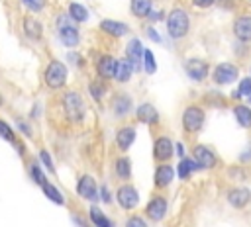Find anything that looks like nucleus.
<instances>
[{
	"instance_id": "obj_25",
	"label": "nucleus",
	"mask_w": 251,
	"mask_h": 227,
	"mask_svg": "<svg viewBox=\"0 0 251 227\" xmlns=\"http://www.w3.org/2000/svg\"><path fill=\"white\" fill-rule=\"evenodd\" d=\"M114 174L122 182H127L131 178V160L126 155L116 157V160H114Z\"/></svg>"
},
{
	"instance_id": "obj_40",
	"label": "nucleus",
	"mask_w": 251,
	"mask_h": 227,
	"mask_svg": "<svg viewBox=\"0 0 251 227\" xmlns=\"http://www.w3.org/2000/svg\"><path fill=\"white\" fill-rule=\"evenodd\" d=\"M22 2H24V6L29 8L31 12H39V10H43V6H45V0H22Z\"/></svg>"
},
{
	"instance_id": "obj_5",
	"label": "nucleus",
	"mask_w": 251,
	"mask_h": 227,
	"mask_svg": "<svg viewBox=\"0 0 251 227\" xmlns=\"http://www.w3.org/2000/svg\"><path fill=\"white\" fill-rule=\"evenodd\" d=\"M57 29H59V39L67 49H75L80 43V31L76 29L75 22L69 18V14H59L57 16Z\"/></svg>"
},
{
	"instance_id": "obj_11",
	"label": "nucleus",
	"mask_w": 251,
	"mask_h": 227,
	"mask_svg": "<svg viewBox=\"0 0 251 227\" xmlns=\"http://www.w3.org/2000/svg\"><path fill=\"white\" fill-rule=\"evenodd\" d=\"M76 194L82 198V200H88V202H96L100 198V188L94 180L92 174H80L78 180H76Z\"/></svg>"
},
{
	"instance_id": "obj_42",
	"label": "nucleus",
	"mask_w": 251,
	"mask_h": 227,
	"mask_svg": "<svg viewBox=\"0 0 251 227\" xmlns=\"http://www.w3.org/2000/svg\"><path fill=\"white\" fill-rule=\"evenodd\" d=\"M190 2H192V6L198 8V10H206V8H212V6L216 4V0H190Z\"/></svg>"
},
{
	"instance_id": "obj_21",
	"label": "nucleus",
	"mask_w": 251,
	"mask_h": 227,
	"mask_svg": "<svg viewBox=\"0 0 251 227\" xmlns=\"http://www.w3.org/2000/svg\"><path fill=\"white\" fill-rule=\"evenodd\" d=\"M98 27H100V31H104L106 35L118 37V39L124 37V35H127V31H129L127 23L118 22V20H102V22L98 23Z\"/></svg>"
},
{
	"instance_id": "obj_46",
	"label": "nucleus",
	"mask_w": 251,
	"mask_h": 227,
	"mask_svg": "<svg viewBox=\"0 0 251 227\" xmlns=\"http://www.w3.org/2000/svg\"><path fill=\"white\" fill-rule=\"evenodd\" d=\"M216 4H218V6H222V8L231 10V8L235 6V0H216Z\"/></svg>"
},
{
	"instance_id": "obj_29",
	"label": "nucleus",
	"mask_w": 251,
	"mask_h": 227,
	"mask_svg": "<svg viewBox=\"0 0 251 227\" xmlns=\"http://www.w3.org/2000/svg\"><path fill=\"white\" fill-rule=\"evenodd\" d=\"M153 10V0H129V12L135 18H147Z\"/></svg>"
},
{
	"instance_id": "obj_9",
	"label": "nucleus",
	"mask_w": 251,
	"mask_h": 227,
	"mask_svg": "<svg viewBox=\"0 0 251 227\" xmlns=\"http://www.w3.org/2000/svg\"><path fill=\"white\" fill-rule=\"evenodd\" d=\"M169 211V202L161 194H153L145 205V217L151 221H163Z\"/></svg>"
},
{
	"instance_id": "obj_50",
	"label": "nucleus",
	"mask_w": 251,
	"mask_h": 227,
	"mask_svg": "<svg viewBox=\"0 0 251 227\" xmlns=\"http://www.w3.org/2000/svg\"><path fill=\"white\" fill-rule=\"evenodd\" d=\"M4 106V96H2V92H0V108Z\"/></svg>"
},
{
	"instance_id": "obj_6",
	"label": "nucleus",
	"mask_w": 251,
	"mask_h": 227,
	"mask_svg": "<svg viewBox=\"0 0 251 227\" xmlns=\"http://www.w3.org/2000/svg\"><path fill=\"white\" fill-rule=\"evenodd\" d=\"M114 198H116L118 205L124 211H133L139 205V192H137V188L133 184H127V182H124L122 186L116 188Z\"/></svg>"
},
{
	"instance_id": "obj_51",
	"label": "nucleus",
	"mask_w": 251,
	"mask_h": 227,
	"mask_svg": "<svg viewBox=\"0 0 251 227\" xmlns=\"http://www.w3.org/2000/svg\"><path fill=\"white\" fill-rule=\"evenodd\" d=\"M247 102H249V104H251V96H249V98H247Z\"/></svg>"
},
{
	"instance_id": "obj_24",
	"label": "nucleus",
	"mask_w": 251,
	"mask_h": 227,
	"mask_svg": "<svg viewBox=\"0 0 251 227\" xmlns=\"http://www.w3.org/2000/svg\"><path fill=\"white\" fill-rule=\"evenodd\" d=\"M133 65L124 57V59H118V65H116V72H114V80L118 82V84H126V82H129V78H131V74H133Z\"/></svg>"
},
{
	"instance_id": "obj_34",
	"label": "nucleus",
	"mask_w": 251,
	"mask_h": 227,
	"mask_svg": "<svg viewBox=\"0 0 251 227\" xmlns=\"http://www.w3.org/2000/svg\"><path fill=\"white\" fill-rule=\"evenodd\" d=\"M27 170H29V176H31V180H33L37 186H43L45 182H49L39 162H29V168H27Z\"/></svg>"
},
{
	"instance_id": "obj_22",
	"label": "nucleus",
	"mask_w": 251,
	"mask_h": 227,
	"mask_svg": "<svg viewBox=\"0 0 251 227\" xmlns=\"http://www.w3.org/2000/svg\"><path fill=\"white\" fill-rule=\"evenodd\" d=\"M110 108H112V112H114L116 117H126V115L131 114L133 102H131V98H129L127 94H116V96L112 98Z\"/></svg>"
},
{
	"instance_id": "obj_32",
	"label": "nucleus",
	"mask_w": 251,
	"mask_h": 227,
	"mask_svg": "<svg viewBox=\"0 0 251 227\" xmlns=\"http://www.w3.org/2000/svg\"><path fill=\"white\" fill-rule=\"evenodd\" d=\"M249 96H251V76H243V78L239 80L237 88L233 90L231 98H233L235 102H241V100H247Z\"/></svg>"
},
{
	"instance_id": "obj_17",
	"label": "nucleus",
	"mask_w": 251,
	"mask_h": 227,
	"mask_svg": "<svg viewBox=\"0 0 251 227\" xmlns=\"http://www.w3.org/2000/svg\"><path fill=\"white\" fill-rule=\"evenodd\" d=\"M173 178H175V168H173L169 162H161V164H157V168H155V176H153V184H155L157 190H165V188H169L171 182H173Z\"/></svg>"
},
{
	"instance_id": "obj_30",
	"label": "nucleus",
	"mask_w": 251,
	"mask_h": 227,
	"mask_svg": "<svg viewBox=\"0 0 251 227\" xmlns=\"http://www.w3.org/2000/svg\"><path fill=\"white\" fill-rule=\"evenodd\" d=\"M41 192H43V196H45L47 200H51L53 204H57V205H65V196L61 194V190H59L55 184L45 182V184L41 186Z\"/></svg>"
},
{
	"instance_id": "obj_20",
	"label": "nucleus",
	"mask_w": 251,
	"mask_h": 227,
	"mask_svg": "<svg viewBox=\"0 0 251 227\" xmlns=\"http://www.w3.org/2000/svg\"><path fill=\"white\" fill-rule=\"evenodd\" d=\"M22 29H24V35L27 39H31V41H41V37H43V25L33 16H24Z\"/></svg>"
},
{
	"instance_id": "obj_19",
	"label": "nucleus",
	"mask_w": 251,
	"mask_h": 227,
	"mask_svg": "<svg viewBox=\"0 0 251 227\" xmlns=\"http://www.w3.org/2000/svg\"><path fill=\"white\" fill-rule=\"evenodd\" d=\"M143 45H141V41L137 39V37H131L129 41H127V45H126V59L133 65V68L135 70H139L141 68V63H143Z\"/></svg>"
},
{
	"instance_id": "obj_38",
	"label": "nucleus",
	"mask_w": 251,
	"mask_h": 227,
	"mask_svg": "<svg viewBox=\"0 0 251 227\" xmlns=\"http://www.w3.org/2000/svg\"><path fill=\"white\" fill-rule=\"evenodd\" d=\"M227 174H229V178H233V180H243L245 178V168H243V164H235V166H229L227 168Z\"/></svg>"
},
{
	"instance_id": "obj_16",
	"label": "nucleus",
	"mask_w": 251,
	"mask_h": 227,
	"mask_svg": "<svg viewBox=\"0 0 251 227\" xmlns=\"http://www.w3.org/2000/svg\"><path fill=\"white\" fill-rule=\"evenodd\" d=\"M116 65H118V59H114L112 55H100V57L96 59V65H94L96 76H98L100 80H110V78H114Z\"/></svg>"
},
{
	"instance_id": "obj_49",
	"label": "nucleus",
	"mask_w": 251,
	"mask_h": 227,
	"mask_svg": "<svg viewBox=\"0 0 251 227\" xmlns=\"http://www.w3.org/2000/svg\"><path fill=\"white\" fill-rule=\"evenodd\" d=\"M147 18H149L151 22H159V20H161V12H155V10H151V14H149Z\"/></svg>"
},
{
	"instance_id": "obj_27",
	"label": "nucleus",
	"mask_w": 251,
	"mask_h": 227,
	"mask_svg": "<svg viewBox=\"0 0 251 227\" xmlns=\"http://www.w3.org/2000/svg\"><path fill=\"white\" fill-rule=\"evenodd\" d=\"M88 219H90V223H92L94 227H114L112 219H110L98 205H94V204L88 207Z\"/></svg>"
},
{
	"instance_id": "obj_3",
	"label": "nucleus",
	"mask_w": 251,
	"mask_h": 227,
	"mask_svg": "<svg viewBox=\"0 0 251 227\" xmlns=\"http://www.w3.org/2000/svg\"><path fill=\"white\" fill-rule=\"evenodd\" d=\"M67 78H69V68L63 61L59 59H51L43 70V82L49 90L57 92V90H63L67 86Z\"/></svg>"
},
{
	"instance_id": "obj_23",
	"label": "nucleus",
	"mask_w": 251,
	"mask_h": 227,
	"mask_svg": "<svg viewBox=\"0 0 251 227\" xmlns=\"http://www.w3.org/2000/svg\"><path fill=\"white\" fill-rule=\"evenodd\" d=\"M233 117L237 121L239 127L243 129H251V106L245 102H237L233 106Z\"/></svg>"
},
{
	"instance_id": "obj_4",
	"label": "nucleus",
	"mask_w": 251,
	"mask_h": 227,
	"mask_svg": "<svg viewBox=\"0 0 251 227\" xmlns=\"http://www.w3.org/2000/svg\"><path fill=\"white\" fill-rule=\"evenodd\" d=\"M206 123V110L200 106V104H188L184 110H182V115H180V125H182V131L186 135H196L202 131Z\"/></svg>"
},
{
	"instance_id": "obj_10",
	"label": "nucleus",
	"mask_w": 251,
	"mask_h": 227,
	"mask_svg": "<svg viewBox=\"0 0 251 227\" xmlns=\"http://www.w3.org/2000/svg\"><path fill=\"white\" fill-rule=\"evenodd\" d=\"M184 72L192 82H204L210 76V65L204 59L192 57L184 63Z\"/></svg>"
},
{
	"instance_id": "obj_28",
	"label": "nucleus",
	"mask_w": 251,
	"mask_h": 227,
	"mask_svg": "<svg viewBox=\"0 0 251 227\" xmlns=\"http://www.w3.org/2000/svg\"><path fill=\"white\" fill-rule=\"evenodd\" d=\"M67 14H69V18H71L75 23H84V22H88V18H90L88 10H86L82 4H78V2H71V4L67 6Z\"/></svg>"
},
{
	"instance_id": "obj_14",
	"label": "nucleus",
	"mask_w": 251,
	"mask_h": 227,
	"mask_svg": "<svg viewBox=\"0 0 251 227\" xmlns=\"http://www.w3.org/2000/svg\"><path fill=\"white\" fill-rule=\"evenodd\" d=\"M226 200L233 209H243V207H247L251 204V190L245 188V186L229 188L227 194H226Z\"/></svg>"
},
{
	"instance_id": "obj_33",
	"label": "nucleus",
	"mask_w": 251,
	"mask_h": 227,
	"mask_svg": "<svg viewBox=\"0 0 251 227\" xmlns=\"http://www.w3.org/2000/svg\"><path fill=\"white\" fill-rule=\"evenodd\" d=\"M0 137H2L4 141H8L10 145H16V143H18L16 129H14L6 119H2V117H0Z\"/></svg>"
},
{
	"instance_id": "obj_41",
	"label": "nucleus",
	"mask_w": 251,
	"mask_h": 227,
	"mask_svg": "<svg viewBox=\"0 0 251 227\" xmlns=\"http://www.w3.org/2000/svg\"><path fill=\"white\" fill-rule=\"evenodd\" d=\"M67 59H69V61H71V65H75V67H82V65H84L82 57H80V55H78L76 51H69Z\"/></svg>"
},
{
	"instance_id": "obj_35",
	"label": "nucleus",
	"mask_w": 251,
	"mask_h": 227,
	"mask_svg": "<svg viewBox=\"0 0 251 227\" xmlns=\"http://www.w3.org/2000/svg\"><path fill=\"white\" fill-rule=\"evenodd\" d=\"M141 67H143V70L147 74H153L157 70V61H155V55H153L151 49H145L143 51V63H141Z\"/></svg>"
},
{
	"instance_id": "obj_48",
	"label": "nucleus",
	"mask_w": 251,
	"mask_h": 227,
	"mask_svg": "<svg viewBox=\"0 0 251 227\" xmlns=\"http://www.w3.org/2000/svg\"><path fill=\"white\" fill-rule=\"evenodd\" d=\"M29 115H31V117H39V115H41V106L35 104V106L31 108V114H29Z\"/></svg>"
},
{
	"instance_id": "obj_1",
	"label": "nucleus",
	"mask_w": 251,
	"mask_h": 227,
	"mask_svg": "<svg viewBox=\"0 0 251 227\" xmlns=\"http://www.w3.org/2000/svg\"><path fill=\"white\" fill-rule=\"evenodd\" d=\"M61 110L65 114V117L71 121V123H80L84 121L86 114H88V108H86V102L82 98L80 92L76 90H65L63 96H61Z\"/></svg>"
},
{
	"instance_id": "obj_13",
	"label": "nucleus",
	"mask_w": 251,
	"mask_h": 227,
	"mask_svg": "<svg viewBox=\"0 0 251 227\" xmlns=\"http://www.w3.org/2000/svg\"><path fill=\"white\" fill-rule=\"evenodd\" d=\"M135 137H137L135 127H133L131 123H126V125H120V127L116 129L114 143H116V147H118L122 153H126V151H129L131 145L135 143Z\"/></svg>"
},
{
	"instance_id": "obj_2",
	"label": "nucleus",
	"mask_w": 251,
	"mask_h": 227,
	"mask_svg": "<svg viewBox=\"0 0 251 227\" xmlns=\"http://www.w3.org/2000/svg\"><path fill=\"white\" fill-rule=\"evenodd\" d=\"M190 31V16L184 8H173L167 14V33L171 39H184Z\"/></svg>"
},
{
	"instance_id": "obj_18",
	"label": "nucleus",
	"mask_w": 251,
	"mask_h": 227,
	"mask_svg": "<svg viewBox=\"0 0 251 227\" xmlns=\"http://www.w3.org/2000/svg\"><path fill=\"white\" fill-rule=\"evenodd\" d=\"M135 119L143 125H157L159 123V112L153 104L149 102H143L135 108Z\"/></svg>"
},
{
	"instance_id": "obj_43",
	"label": "nucleus",
	"mask_w": 251,
	"mask_h": 227,
	"mask_svg": "<svg viewBox=\"0 0 251 227\" xmlns=\"http://www.w3.org/2000/svg\"><path fill=\"white\" fill-rule=\"evenodd\" d=\"M247 162H251V143H249L247 149L239 155V164H247Z\"/></svg>"
},
{
	"instance_id": "obj_36",
	"label": "nucleus",
	"mask_w": 251,
	"mask_h": 227,
	"mask_svg": "<svg viewBox=\"0 0 251 227\" xmlns=\"http://www.w3.org/2000/svg\"><path fill=\"white\" fill-rule=\"evenodd\" d=\"M39 160H41V164H43L49 172H55V162H53V159H51V155H49L47 149H39Z\"/></svg>"
},
{
	"instance_id": "obj_37",
	"label": "nucleus",
	"mask_w": 251,
	"mask_h": 227,
	"mask_svg": "<svg viewBox=\"0 0 251 227\" xmlns=\"http://www.w3.org/2000/svg\"><path fill=\"white\" fill-rule=\"evenodd\" d=\"M124 227H147V221H145V217H141V215H129L127 219H126V225Z\"/></svg>"
},
{
	"instance_id": "obj_39",
	"label": "nucleus",
	"mask_w": 251,
	"mask_h": 227,
	"mask_svg": "<svg viewBox=\"0 0 251 227\" xmlns=\"http://www.w3.org/2000/svg\"><path fill=\"white\" fill-rule=\"evenodd\" d=\"M16 129H18V131H20L22 135H25L27 139H29V137L33 135V131H31L29 123H27V121H24V119H18V121H16Z\"/></svg>"
},
{
	"instance_id": "obj_45",
	"label": "nucleus",
	"mask_w": 251,
	"mask_h": 227,
	"mask_svg": "<svg viewBox=\"0 0 251 227\" xmlns=\"http://www.w3.org/2000/svg\"><path fill=\"white\" fill-rule=\"evenodd\" d=\"M100 198H102V202H104V204H110V202H112V196H110V192H108V186H106V184H102V188H100Z\"/></svg>"
},
{
	"instance_id": "obj_26",
	"label": "nucleus",
	"mask_w": 251,
	"mask_h": 227,
	"mask_svg": "<svg viewBox=\"0 0 251 227\" xmlns=\"http://www.w3.org/2000/svg\"><path fill=\"white\" fill-rule=\"evenodd\" d=\"M194 170H200L198 164L194 162V159H192V157H182V159L178 160V164H176V178L188 180Z\"/></svg>"
},
{
	"instance_id": "obj_31",
	"label": "nucleus",
	"mask_w": 251,
	"mask_h": 227,
	"mask_svg": "<svg viewBox=\"0 0 251 227\" xmlns=\"http://www.w3.org/2000/svg\"><path fill=\"white\" fill-rule=\"evenodd\" d=\"M106 92H108L106 80L94 78V80H90V82H88V94H90V98H92V100L100 102V100H102V98L106 96Z\"/></svg>"
},
{
	"instance_id": "obj_7",
	"label": "nucleus",
	"mask_w": 251,
	"mask_h": 227,
	"mask_svg": "<svg viewBox=\"0 0 251 227\" xmlns=\"http://www.w3.org/2000/svg\"><path fill=\"white\" fill-rule=\"evenodd\" d=\"M192 159L200 170H210V168L218 166V155L214 153L212 147H208L204 143H198L192 147Z\"/></svg>"
},
{
	"instance_id": "obj_47",
	"label": "nucleus",
	"mask_w": 251,
	"mask_h": 227,
	"mask_svg": "<svg viewBox=\"0 0 251 227\" xmlns=\"http://www.w3.org/2000/svg\"><path fill=\"white\" fill-rule=\"evenodd\" d=\"M175 153H176L178 159L186 157V155H184V143H175Z\"/></svg>"
},
{
	"instance_id": "obj_44",
	"label": "nucleus",
	"mask_w": 251,
	"mask_h": 227,
	"mask_svg": "<svg viewBox=\"0 0 251 227\" xmlns=\"http://www.w3.org/2000/svg\"><path fill=\"white\" fill-rule=\"evenodd\" d=\"M145 33H147V37H149L151 41H155V43H163L161 35H159V33H157V31L153 29V27H147V31H145Z\"/></svg>"
},
{
	"instance_id": "obj_12",
	"label": "nucleus",
	"mask_w": 251,
	"mask_h": 227,
	"mask_svg": "<svg viewBox=\"0 0 251 227\" xmlns=\"http://www.w3.org/2000/svg\"><path fill=\"white\" fill-rule=\"evenodd\" d=\"M175 155V143L167 137V135H159L153 141V159L157 164L161 162H169Z\"/></svg>"
},
{
	"instance_id": "obj_8",
	"label": "nucleus",
	"mask_w": 251,
	"mask_h": 227,
	"mask_svg": "<svg viewBox=\"0 0 251 227\" xmlns=\"http://www.w3.org/2000/svg\"><path fill=\"white\" fill-rule=\"evenodd\" d=\"M239 78V68L233 63H220L212 70V80L218 86H229Z\"/></svg>"
},
{
	"instance_id": "obj_15",
	"label": "nucleus",
	"mask_w": 251,
	"mask_h": 227,
	"mask_svg": "<svg viewBox=\"0 0 251 227\" xmlns=\"http://www.w3.org/2000/svg\"><path fill=\"white\" fill-rule=\"evenodd\" d=\"M231 31L239 43H251V16L249 14L237 16L231 23Z\"/></svg>"
}]
</instances>
